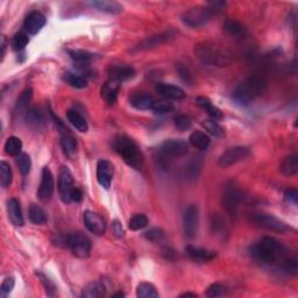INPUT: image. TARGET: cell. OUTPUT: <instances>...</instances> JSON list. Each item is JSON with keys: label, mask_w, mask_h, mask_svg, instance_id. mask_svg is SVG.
I'll return each instance as SVG.
<instances>
[{"label": "cell", "mask_w": 298, "mask_h": 298, "mask_svg": "<svg viewBox=\"0 0 298 298\" xmlns=\"http://www.w3.org/2000/svg\"><path fill=\"white\" fill-rule=\"evenodd\" d=\"M113 233L116 234L117 238H124L125 237V231L123 228V225H121L118 220L113 221Z\"/></svg>", "instance_id": "6f0895ef"}, {"label": "cell", "mask_w": 298, "mask_h": 298, "mask_svg": "<svg viewBox=\"0 0 298 298\" xmlns=\"http://www.w3.org/2000/svg\"><path fill=\"white\" fill-rule=\"evenodd\" d=\"M7 212H8V218L11 220V223L16 227H21L25 224V220H23L22 216V210L21 205H20V202L15 198H11L7 203Z\"/></svg>", "instance_id": "603a6c76"}, {"label": "cell", "mask_w": 298, "mask_h": 298, "mask_svg": "<svg viewBox=\"0 0 298 298\" xmlns=\"http://www.w3.org/2000/svg\"><path fill=\"white\" fill-rule=\"evenodd\" d=\"M251 255L261 265L276 266L279 268L281 263L289 256V251L275 238L265 237L252 246Z\"/></svg>", "instance_id": "6da1fadb"}, {"label": "cell", "mask_w": 298, "mask_h": 298, "mask_svg": "<svg viewBox=\"0 0 298 298\" xmlns=\"http://www.w3.org/2000/svg\"><path fill=\"white\" fill-rule=\"evenodd\" d=\"M82 197H83V195H82L81 190L77 189V188H75L74 191H72V193H71V202H75V203L81 202Z\"/></svg>", "instance_id": "680465c9"}, {"label": "cell", "mask_w": 298, "mask_h": 298, "mask_svg": "<svg viewBox=\"0 0 298 298\" xmlns=\"http://www.w3.org/2000/svg\"><path fill=\"white\" fill-rule=\"evenodd\" d=\"M84 224L86 228H88L91 233L96 235L105 234L107 230V225L105 220H104L98 213L92 212V211H86L84 213Z\"/></svg>", "instance_id": "9a60e30c"}, {"label": "cell", "mask_w": 298, "mask_h": 298, "mask_svg": "<svg viewBox=\"0 0 298 298\" xmlns=\"http://www.w3.org/2000/svg\"><path fill=\"white\" fill-rule=\"evenodd\" d=\"M5 51H6V41H5V37L2 36L1 39V56L4 58L5 56Z\"/></svg>", "instance_id": "91938a15"}, {"label": "cell", "mask_w": 298, "mask_h": 298, "mask_svg": "<svg viewBox=\"0 0 298 298\" xmlns=\"http://www.w3.org/2000/svg\"><path fill=\"white\" fill-rule=\"evenodd\" d=\"M156 91L168 99L181 100L185 98V92L179 86L168 84V83H157Z\"/></svg>", "instance_id": "44dd1931"}, {"label": "cell", "mask_w": 298, "mask_h": 298, "mask_svg": "<svg viewBox=\"0 0 298 298\" xmlns=\"http://www.w3.org/2000/svg\"><path fill=\"white\" fill-rule=\"evenodd\" d=\"M26 121L32 127L40 128L44 125V116L43 112L39 107H32L26 112Z\"/></svg>", "instance_id": "f546056e"}, {"label": "cell", "mask_w": 298, "mask_h": 298, "mask_svg": "<svg viewBox=\"0 0 298 298\" xmlns=\"http://www.w3.org/2000/svg\"><path fill=\"white\" fill-rule=\"evenodd\" d=\"M202 125L210 134L213 135V137H216V138H224L225 137L224 128L221 127L216 120H205Z\"/></svg>", "instance_id": "60d3db41"}, {"label": "cell", "mask_w": 298, "mask_h": 298, "mask_svg": "<svg viewBox=\"0 0 298 298\" xmlns=\"http://www.w3.org/2000/svg\"><path fill=\"white\" fill-rule=\"evenodd\" d=\"M54 189H55L54 176L51 174L49 168L44 167L42 169V175H41V183L39 186V191H37V196H39L40 200H42V202H48V200L53 197Z\"/></svg>", "instance_id": "5bb4252c"}, {"label": "cell", "mask_w": 298, "mask_h": 298, "mask_svg": "<svg viewBox=\"0 0 298 298\" xmlns=\"http://www.w3.org/2000/svg\"><path fill=\"white\" fill-rule=\"evenodd\" d=\"M181 297H197V295L193 293H185V294L181 295Z\"/></svg>", "instance_id": "94428289"}, {"label": "cell", "mask_w": 298, "mask_h": 298, "mask_svg": "<svg viewBox=\"0 0 298 298\" xmlns=\"http://www.w3.org/2000/svg\"><path fill=\"white\" fill-rule=\"evenodd\" d=\"M105 294V287L100 282H92L89 286L85 287L83 290L82 296L86 298H93V297H100Z\"/></svg>", "instance_id": "d590c367"}, {"label": "cell", "mask_w": 298, "mask_h": 298, "mask_svg": "<svg viewBox=\"0 0 298 298\" xmlns=\"http://www.w3.org/2000/svg\"><path fill=\"white\" fill-rule=\"evenodd\" d=\"M203 162L200 160V157H195L190 162L188 167H186V174L190 178H196L199 175L200 170H202Z\"/></svg>", "instance_id": "7dc6e473"}, {"label": "cell", "mask_w": 298, "mask_h": 298, "mask_svg": "<svg viewBox=\"0 0 298 298\" xmlns=\"http://www.w3.org/2000/svg\"><path fill=\"white\" fill-rule=\"evenodd\" d=\"M284 198H286L287 202L294 204V205H297V203H298V192H297V190L289 189L288 191H286V193H284Z\"/></svg>", "instance_id": "db71d44e"}, {"label": "cell", "mask_w": 298, "mask_h": 298, "mask_svg": "<svg viewBox=\"0 0 298 298\" xmlns=\"http://www.w3.org/2000/svg\"><path fill=\"white\" fill-rule=\"evenodd\" d=\"M29 39L27 36V34L20 32L18 34H15L12 39V47L14 50H22L25 49V47L28 44Z\"/></svg>", "instance_id": "bcb514c9"}, {"label": "cell", "mask_w": 298, "mask_h": 298, "mask_svg": "<svg viewBox=\"0 0 298 298\" xmlns=\"http://www.w3.org/2000/svg\"><path fill=\"white\" fill-rule=\"evenodd\" d=\"M29 220L35 225H43L48 220L47 213L44 212V210L41 206L32 204L29 207Z\"/></svg>", "instance_id": "1f68e13d"}, {"label": "cell", "mask_w": 298, "mask_h": 298, "mask_svg": "<svg viewBox=\"0 0 298 298\" xmlns=\"http://www.w3.org/2000/svg\"><path fill=\"white\" fill-rule=\"evenodd\" d=\"M212 15V11L207 6H196V7L189 8L182 15V20L186 26L198 28V27H202L209 22Z\"/></svg>", "instance_id": "ba28073f"}, {"label": "cell", "mask_w": 298, "mask_h": 298, "mask_svg": "<svg viewBox=\"0 0 298 298\" xmlns=\"http://www.w3.org/2000/svg\"><path fill=\"white\" fill-rule=\"evenodd\" d=\"M15 284L14 277H6V279L2 281L1 287H0V293H1V297H6L7 295L11 294Z\"/></svg>", "instance_id": "816d5d0a"}, {"label": "cell", "mask_w": 298, "mask_h": 298, "mask_svg": "<svg viewBox=\"0 0 298 298\" xmlns=\"http://www.w3.org/2000/svg\"><path fill=\"white\" fill-rule=\"evenodd\" d=\"M281 172L284 176H288V177H293V176H296L298 172V157L297 155H290L284 158L281 163L280 167Z\"/></svg>", "instance_id": "4316f807"}, {"label": "cell", "mask_w": 298, "mask_h": 298, "mask_svg": "<svg viewBox=\"0 0 298 298\" xmlns=\"http://www.w3.org/2000/svg\"><path fill=\"white\" fill-rule=\"evenodd\" d=\"M196 103H197V105H198L200 109H203L204 111H205V112L209 114V116L212 118L213 120L223 119V113H221V111L218 109L217 106H214L212 102H211L207 97H204V96L197 97Z\"/></svg>", "instance_id": "484cf974"}, {"label": "cell", "mask_w": 298, "mask_h": 298, "mask_svg": "<svg viewBox=\"0 0 298 298\" xmlns=\"http://www.w3.org/2000/svg\"><path fill=\"white\" fill-rule=\"evenodd\" d=\"M199 224V211L196 205H189L184 211L183 216V226H184L185 235L189 239H193L196 237L197 231H198Z\"/></svg>", "instance_id": "8fae6325"}, {"label": "cell", "mask_w": 298, "mask_h": 298, "mask_svg": "<svg viewBox=\"0 0 298 298\" xmlns=\"http://www.w3.org/2000/svg\"><path fill=\"white\" fill-rule=\"evenodd\" d=\"M169 156L167 155L162 154L161 153V156L156 158V162H157V167H160L162 170H165L168 171L169 168H170V161H169Z\"/></svg>", "instance_id": "11a10c76"}, {"label": "cell", "mask_w": 298, "mask_h": 298, "mask_svg": "<svg viewBox=\"0 0 298 298\" xmlns=\"http://www.w3.org/2000/svg\"><path fill=\"white\" fill-rule=\"evenodd\" d=\"M267 89V81L265 77L253 75L240 83L233 91V99L239 105L247 106L252 102L262 95Z\"/></svg>", "instance_id": "3957f363"}, {"label": "cell", "mask_w": 298, "mask_h": 298, "mask_svg": "<svg viewBox=\"0 0 298 298\" xmlns=\"http://www.w3.org/2000/svg\"><path fill=\"white\" fill-rule=\"evenodd\" d=\"M46 25V16L41 12H30L25 20V29L30 35H35Z\"/></svg>", "instance_id": "ac0fdd59"}, {"label": "cell", "mask_w": 298, "mask_h": 298, "mask_svg": "<svg viewBox=\"0 0 298 298\" xmlns=\"http://www.w3.org/2000/svg\"><path fill=\"white\" fill-rule=\"evenodd\" d=\"M176 71H177L179 78H181L183 82L186 83L188 85L192 84L193 76L191 74V71H190V69L186 67L185 64H183V63L176 64Z\"/></svg>", "instance_id": "f6af8a7d"}, {"label": "cell", "mask_w": 298, "mask_h": 298, "mask_svg": "<svg viewBox=\"0 0 298 298\" xmlns=\"http://www.w3.org/2000/svg\"><path fill=\"white\" fill-rule=\"evenodd\" d=\"M33 97V90L32 89H26L20 97L16 100L15 104V113H23L28 111V105L32 100Z\"/></svg>", "instance_id": "836d02e7"}, {"label": "cell", "mask_w": 298, "mask_h": 298, "mask_svg": "<svg viewBox=\"0 0 298 298\" xmlns=\"http://www.w3.org/2000/svg\"><path fill=\"white\" fill-rule=\"evenodd\" d=\"M119 90H120V83L114 81V79H109V81L103 85L102 90H100V95H102V98L105 100L106 103L113 104L116 103V100L118 98Z\"/></svg>", "instance_id": "cb8c5ba5"}, {"label": "cell", "mask_w": 298, "mask_h": 298, "mask_svg": "<svg viewBox=\"0 0 298 298\" xmlns=\"http://www.w3.org/2000/svg\"><path fill=\"white\" fill-rule=\"evenodd\" d=\"M57 189L62 202L70 203L71 193L75 189V181L74 177H72L71 171L67 167H61L60 171H58Z\"/></svg>", "instance_id": "30bf717a"}, {"label": "cell", "mask_w": 298, "mask_h": 298, "mask_svg": "<svg viewBox=\"0 0 298 298\" xmlns=\"http://www.w3.org/2000/svg\"><path fill=\"white\" fill-rule=\"evenodd\" d=\"M155 103V99L146 92H137L130 97V104L134 109L140 111L151 110Z\"/></svg>", "instance_id": "ffe728a7"}, {"label": "cell", "mask_w": 298, "mask_h": 298, "mask_svg": "<svg viewBox=\"0 0 298 298\" xmlns=\"http://www.w3.org/2000/svg\"><path fill=\"white\" fill-rule=\"evenodd\" d=\"M186 254L189 255V258L193 260V261L198 263H205L210 262L217 258V254L213 251H209V249L196 247V246L189 245L185 248Z\"/></svg>", "instance_id": "d6986e66"}, {"label": "cell", "mask_w": 298, "mask_h": 298, "mask_svg": "<svg viewBox=\"0 0 298 298\" xmlns=\"http://www.w3.org/2000/svg\"><path fill=\"white\" fill-rule=\"evenodd\" d=\"M225 6H226V4H225L224 1H211L207 4V7H209L211 11H212L213 14H216V13L223 11V9L225 8Z\"/></svg>", "instance_id": "9f6ffc18"}, {"label": "cell", "mask_w": 298, "mask_h": 298, "mask_svg": "<svg viewBox=\"0 0 298 298\" xmlns=\"http://www.w3.org/2000/svg\"><path fill=\"white\" fill-rule=\"evenodd\" d=\"M137 296L140 298H156L158 297V293L151 283L142 282L137 288Z\"/></svg>", "instance_id": "8d00e7d4"}, {"label": "cell", "mask_w": 298, "mask_h": 298, "mask_svg": "<svg viewBox=\"0 0 298 298\" xmlns=\"http://www.w3.org/2000/svg\"><path fill=\"white\" fill-rule=\"evenodd\" d=\"M64 81L75 89H84L88 86V79L76 72H65Z\"/></svg>", "instance_id": "d6a6232c"}, {"label": "cell", "mask_w": 298, "mask_h": 298, "mask_svg": "<svg viewBox=\"0 0 298 298\" xmlns=\"http://www.w3.org/2000/svg\"><path fill=\"white\" fill-rule=\"evenodd\" d=\"M211 231L213 232V234L221 235V237H224V234L227 233V228L225 226L223 218L218 214H214L211 219Z\"/></svg>", "instance_id": "b9f144b4"}, {"label": "cell", "mask_w": 298, "mask_h": 298, "mask_svg": "<svg viewBox=\"0 0 298 298\" xmlns=\"http://www.w3.org/2000/svg\"><path fill=\"white\" fill-rule=\"evenodd\" d=\"M160 151L169 157L184 156L189 151V145L188 142L181 139H170V140H165L160 146Z\"/></svg>", "instance_id": "4fadbf2b"}, {"label": "cell", "mask_w": 298, "mask_h": 298, "mask_svg": "<svg viewBox=\"0 0 298 298\" xmlns=\"http://www.w3.org/2000/svg\"><path fill=\"white\" fill-rule=\"evenodd\" d=\"M16 164H18L19 170L23 176L28 175L30 171V168H32V160H30V156L26 153H20L16 155Z\"/></svg>", "instance_id": "f35d334b"}, {"label": "cell", "mask_w": 298, "mask_h": 298, "mask_svg": "<svg viewBox=\"0 0 298 298\" xmlns=\"http://www.w3.org/2000/svg\"><path fill=\"white\" fill-rule=\"evenodd\" d=\"M5 153L8 155H12V156H16L21 153L22 149V142L19 138L16 137H9L5 142L4 146Z\"/></svg>", "instance_id": "e575fe53"}, {"label": "cell", "mask_w": 298, "mask_h": 298, "mask_svg": "<svg viewBox=\"0 0 298 298\" xmlns=\"http://www.w3.org/2000/svg\"><path fill=\"white\" fill-rule=\"evenodd\" d=\"M195 55L203 64L211 67H227L232 62V55L226 48L213 42L198 43L195 48Z\"/></svg>", "instance_id": "7a4b0ae2"}, {"label": "cell", "mask_w": 298, "mask_h": 298, "mask_svg": "<svg viewBox=\"0 0 298 298\" xmlns=\"http://www.w3.org/2000/svg\"><path fill=\"white\" fill-rule=\"evenodd\" d=\"M13 179L11 167L7 162L1 161L0 162V183H1L2 188H8L11 185Z\"/></svg>", "instance_id": "74e56055"}, {"label": "cell", "mask_w": 298, "mask_h": 298, "mask_svg": "<svg viewBox=\"0 0 298 298\" xmlns=\"http://www.w3.org/2000/svg\"><path fill=\"white\" fill-rule=\"evenodd\" d=\"M70 57L74 60L75 62H77L78 64L81 65H88L90 62L96 60L97 55L90 53L88 50H81V49H74V50H69L68 51Z\"/></svg>", "instance_id": "4dcf8cb0"}, {"label": "cell", "mask_w": 298, "mask_h": 298, "mask_svg": "<svg viewBox=\"0 0 298 298\" xmlns=\"http://www.w3.org/2000/svg\"><path fill=\"white\" fill-rule=\"evenodd\" d=\"M145 238L151 242H158L164 239V232L161 228H151L146 232Z\"/></svg>", "instance_id": "f907efd6"}, {"label": "cell", "mask_w": 298, "mask_h": 298, "mask_svg": "<svg viewBox=\"0 0 298 298\" xmlns=\"http://www.w3.org/2000/svg\"><path fill=\"white\" fill-rule=\"evenodd\" d=\"M205 295L210 298H216V297H223L226 295V288H225L223 284L220 283H213L207 288Z\"/></svg>", "instance_id": "c3c4849f"}, {"label": "cell", "mask_w": 298, "mask_h": 298, "mask_svg": "<svg viewBox=\"0 0 298 298\" xmlns=\"http://www.w3.org/2000/svg\"><path fill=\"white\" fill-rule=\"evenodd\" d=\"M190 144H191L193 147L197 149H200V150H205V149L209 148L211 144V139L207 134L204 133V132L196 131L191 133L189 138Z\"/></svg>", "instance_id": "f1b7e54d"}, {"label": "cell", "mask_w": 298, "mask_h": 298, "mask_svg": "<svg viewBox=\"0 0 298 298\" xmlns=\"http://www.w3.org/2000/svg\"><path fill=\"white\" fill-rule=\"evenodd\" d=\"M112 147L123 160L135 170H140L144 167V156L134 140L126 135H118L113 139Z\"/></svg>", "instance_id": "277c9868"}, {"label": "cell", "mask_w": 298, "mask_h": 298, "mask_svg": "<svg viewBox=\"0 0 298 298\" xmlns=\"http://www.w3.org/2000/svg\"><path fill=\"white\" fill-rule=\"evenodd\" d=\"M251 154V150L247 147L244 146H235V147L228 148L227 150H225L223 154L220 155L218 164L221 168H228L231 165H234L239 163V162L246 160Z\"/></svg>", "instance_id": "9c48e42d"}, {"label": "cell", "mask_w": 298, "mask_h": 298, "mask_svg": "<svg viewBox=\"0 0 298 298\" xmlns=\"http://www.w3.org/2000/svg\"><path fill=\"white\" fill-rule=\"evenodd\" d=\"M151 110L157 114H165L172 112L175 110V106L172 105V103L168 102V100H155Z\"/></svg>", "instance_id": "ee69618b"}, {"label": "cell", "mask_w": 298, "mask_h": 298, "mask_svg": "<svg viewBox=\"0 0 298 298\" xmlns=\"http://www.w3.org/2000/svg\"><path fill=\"white\" fill-rule=\"evenodd\" d=\"M224 29L227 34L232 36H240L245 33V28L242 27L241 23H239L235 20H226L224 23Z\"/></svg>", "instance_id": "ab89813d"}, {"label": "cell", "mask_w": 298, "mask_h": 298, "mask_svg": "<svg viewBox=\"0 0 298 298\" xmlns=\"http://www.w3.org/2000/svg\"><path fill=\"white\" fill-rule=\"evenodd\" d=\"M89 4L98 11L109 13V14H120L124 11V7L119 2L110 1V0H95V1H90Z\"/></svg>", "instance_id": "d4e9b609"}, {"label": "cell", "mask_w": 298, "mask_h": 298, "mask_svg": "<svg viewBox=\"0 0 298 298\" xmlns=\"http://www.w3.org/2000/svg\"><path fill=\"white\" fill-rule=\"evenodd\" d=\"M245 193L234 181H230L224 186L223 191V206L231 217L238 214L240 204L244 202Z\"/></svg>", "instance_id": "5b68a950"}, {"label": "cell", "mask_w": 298, "mask_h": 298, "mask_svg": "<svg viewBox=\"0 0 298 298\" xmlns=\"http://www.w3.org/2000/svg\"><path fill=\"white\" fill-rule=\"evenodd\" d=\"M249 220H251V223L254 224L255 226L265 228V230L268 231L277 232V233H288V232L294 231V228L289 226L287 223H284L283 220H281L279 218L274 217L269 213H252L251 216H249Z\"/></svg>", "instance_id": "8992f818"}, {"label": "cell", "mask_w": 298, "mask_h": 298, "mask_svg": "<svg viewBox=\"0 0 298 298\" xmlns=\"http://www.w3.org/2000/svg\"><path fill=\"white\" fill-rule=\"evenodd\" d=\"M148 225V218L145 214H135L131 218L130 223H128V227L132 231H140Z\"/></svg>", "instance_id": "7bdbcfd3"}, {"label": "cell", "mask_w": 298, "mask_h": 298, "mask_svg": "<svg viewBox=\"0 0 298 298\" xmlns=\"http://www.w3.org/2000/svg\"><path fill=\"white\" fill-rule=\"evenodd\" d=\"M110 79H114L117 82H124L133 78L135 75V70L133 67L130 65H113L109 69Z\"/></svg>", "instance_id": "7402d4cb"}, {"label": "cell", "mask_w": 298, "mask_h": 298, "mask_svg": "<svg viewBox=\"0 0 298 298\" xmlns=\"http://www.w3.org/2000/svg\"><path fill=\"white\" fill-rule=\"evenodd\" d=\"M114 174L113 164L107 160H100L97 164V181L104 189H110Z\"/></svg>", "instance_id": "2e32d148"}, {"label": "cell", "mask_w": 298, "mask_h": 298, "mask_svg": "<svg viewBox=\"0 0 298 298\" xmlns=\"http://www.w3.org/2000/svg\"><path fill=\"white\" fill-rule=\"evenodd\" d=\"M67 118L72 126H74L78 132H82V133H85L88 132L89 126L88 123H86L85 118L82 116L78 111L76 110H69L67 112Z\"/></svg>", "instance_id": "83f0119b"}, {"label": "cell", "mask_w": 298, "mask_h": 298, "mask_svg": "<svg viewBox=\"0 0 298 298\" xmlns=\"http://www.w3.org/2000/svg\"><path fill=\"white\" fill-rule=\"evenodd\" d=\"M125 295L123 293H117V294H113L112 297H124Z\"/></svg>", "instance_id": "6125c7cd"}, {"label": "cell", "mask_w": 298, "mask_h": 298, "mask_svg": "<svg viewBox=\"0 0 298 298\" xmlns=\"http://www.w3.org/2000/svg\"><path fill=\"white\" fill-rule=\"evenodd\" d=\"M174 35L170 32L168 33H161L157 34V35H153L146 37L145 40H142L141 42H139L137 46H135L132 51H142V50H148V49H153L155 47L161 46L165 42H168L169 40H171Z\"/></svg>", "instance_id": "e0dca14e"}, {"label": "cell", "mask_w": 298, "mask_h": 298, "mask_svg": "<svg viewBox=\"0 0 298 298\" xmlns=\"http://www.w3.org/2000/svg\"><path fill=\"white\" fill-rule=\"evenodd\" d=\"M175 126L178 128L181 132L189 131L190 128L192 127V121L188 116H184V114H178V116L175 117L174 119Z\"/></svg>", "instance_id": "681fc988"}, {"label": "cell", "mask_w": 298, "mask_h": 298, "mask_svg": "<svg viewBox=\"0 0 298 298\" xmlns=\"http://www.w3.org/2000/svg\"><path fill=\"white\" fill-rule=\"evenodd\" d=\"M55 120H56L58 132H60V142L64 154L67 155L68 157L74 156L76 151H77V141H76V139L74 135H72L71 132L69 131V128L64 126L63 123H61L57 118H55Z\"/></svg>", "instance_id": "7c38bea8"}, {"label": "cell", "mask_w": 298, "mask_h": 298, "mask_svg": "<svg viewBox=\"0 0 298 298\" xmlns=\"http://www.w3.org/2000/svg\"><path fill=\"white\" fill-rule=\"evenodd\" d=\"M63 247L69 248L79 259H88L91 253V240L81 232L64 235Z\"/></svg>", "instance_id": "52a82bcc"}, {"label": "cell", "mask_w": 298, "mask_h": 298, "mask_svg": "<svg viewBox=\"0 0 298 298\" xmlns=\"http://www.w3.org/2000/svg\"><path fill=\"white\" fill-rule=\"evenodd\" d=\"M36 276L39 277L41 283L43 284V287L46 288V291L47 294L49 295V296H54V293L55 290H56V287H55V284L51 282V281L48 279V277L46 275H43L42 273H36Z\"/></svg>", "instance_id": "f5cc1de1"}]
</instances>
